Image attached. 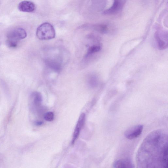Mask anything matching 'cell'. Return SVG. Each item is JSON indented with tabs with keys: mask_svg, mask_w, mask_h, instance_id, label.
Wrapping results in <instances>:
<instances>
[{
	"mask_svg": "<svg viewBox=\"0 0 168 168\" xmlns=\"http://www.w3.org/2000/svg\"><path fill=\"white\" fill-rule=\"evenodd\" d=\"M35 123L36 125L38 126H41L43 123V122L42 121L39 120L35 121Z\"/></svg>",
	"mask_w": 168,
	"mask_h": 168,
	"instance_id": "5bb4252c",
	"label": "cell"
},
{
	"mask_svg": "<svg viewBox=\"0 0 168 168\" xmlns=\"http://www.w3.org/2000/svg\"><path fill=\"white\" fill-rule=\"evenodd\" d=\"M143 126L138 125L130 128L126 131L125 135L126 138L132 140L139 137L142 132Z\"/></svg>",
	"mask_w": 168,
	"mask_h": 168,
	"instance_id": "3957f363",
	"label": "cell"
},
{
	"mask_svg": "<svg viewBox=\"0 0 168 168\" xmlns=\"http://www.w3.org/2000/svg\"><path fill=\"white\" fill-rule=\"evenodd\" d=\"M18 9L19 11L22 12L32 13L35 11L36 6L32 2L24 1L19 3Z\"/></svg>",
	"mask_w": 168,
	"mask_h": 168,
	"instance_id": "8992f818",
	"label": "cell"
},
{
	"mask_svg": "<svg viewBox=\"0 0 168 168\" xmlns=\"http://www.w3.org/2000/svg\"><path fill=\"white\" fill-rule=\"evenodd\" d=\"M36 36L40 40L52 39L55 37V30L53 26L49 23H44L37 29Z\"/></svg>",
	"mask_w": 168,
	"mask_h": 168,
	"instance_id": "6da1fadb",
	"label": "cell"
},
{
	"mask_svg": "<svg viewBox=\"0 0 168 168\" xmlns=\"http://www.w3.org/2000/svg\"><path fill=\"white\" fill-rule=\"evenodd\" d=\"M27 36L25 30L22 28H17L11 30L7 34L8 39L18 41L25 39Z\"/></svg>",
	"mask_w": 168,
	"mask_h": 168,
	"instance_id": "7a4b0ae2",
	"label": "cell"
},
{
	"mask_svg": "<svg viewBox=\"0 0 168 168\" xmlns=\"http://www.w3.org/2000/svg\"><path fill=\"white\" fill-rule=\"evenodd\" d=\"M0 45H1V42H0Z\"/></svg>",
	"mask_w": 168,
	"mask_h": 168,
	"instance_id": "9a60e30c",
	"label": "cell"
},
{
	"mask_svg": "<svg viewBox=\"0 0 168 168\" xmlns=\"http://www.w3.org/2000/svg\"><path fill=\"white\" fill-rule=\"evenodd\" d=\"M115 168H129L125 162L123 160H118L115 164Z\"/></svg>",
	"mask_w": 168,
	"mask_h": 168,
	"instance_id": "7c38bea8",
	"label": "cell"
},
{
	"mask_svg": "<svg viewBox=\"0 0 168 168\" xmlns=\"http://www.w3.org/2000/svg\"><path fill=\"white\" fill-rule=\"evenodd\" d=\"M155 38L157 42L158 46L160 50H164L167 48V43L164 42L162 39H161L158 33H156Z\"/></svg>",
	"mask_w": 168,
	"mask_h": 168,
	"instance_id": "52a82bcc",
	"label": "cell"
},
{
	"mask_svg": "<svg viewBox=\"0 0 168 168\" xmlns=\"http://www.w3.org/2000/svg\"><path fill=\"white\" fill-rule=\"evenodd\" d=\"M101 49V48L99 45H95L91 46L88 49L87 54L88 55L90 54L98 52L100 51Z\"/></svg>",
	"mask_w": 168,
	"mask_h": 168,
	"instance_id": "9c48e42d",
	"label": "cell"
},
{
	"mask_svg": "<svg viewBox=\"0 0 168 168\" xmlns=\"http://www.w3.org/2000/svg\"><path fill=\"white\" fill-rule=\"evenodd\" d=\"M54 114L51 112L46 113L43 115L44 118L48 122L52 121L54 119Z\"/></svg>",
	"mask_w": 168,
	"mask_h": 168,
	"instance_id": "8fae6325",
	"label": "cell"
},
{
	"mask_svg": "<svg viewBox=\"0 0 168 168\" xmlns=\"http://www.w3.org/2000/svg\"><path fill=\"white\" fill-rule=\"evenodd\" d=\"M96 29L99 32L102 33L106 32L108 29L107 26L105 25H100L97 26Z\"/></svg>",
	"mask_w": 168,
	"mask_h": 168,
	"instance_id": "4fadbf2b",
	"label": "cell"
},
{
	"mask_svg": "<svg viewBox=\"0 0 168 168\" xmlns=\"http://www.w3.org/2000/svg\"><path fill=\"white\" fill-rule=\"evenodd\" d=\"M6 44L8 48H15L18 46V41L14 40L7 39L6 41Z\"/></svg>",
	"mask_w": 168,
	"mask_h": 168,
	"instance_id": "30bf717a",
	"label": "cell"
},
{
	"mask_svg": "<svg viewBox=\"0 0 168 168\" xmlns=\"http://www.w3.org/2000/svg\"><path fill=\"white\" fill-rule=\"evenodd\" d=\"M85 114L84 113L80 115L77 122L75 129L74 131L73 137L72 140V144L75 143L76 140L79 136L80 131L85 123Z\"/></svg>",
	"mask_w": 168,
	"mask_h": 168,
	"instance_id": "277c9868",
	"label": "cell"
},
{
	"mask_svg": "<svg viewBox=\"0 0 168 168\" xmlns=\"http://www.w3.org/2000/svg\"><path fill=\"white\" fill-rule=\"evenodd\" d=\"M125 4L124 1H115L111 7L104 11L103 14L108 15L117 14L122 10Z\"/></svg>",
	"mask_w": 168,
	"mask_h": 168,
	"instance_id": "5b68a950",
	"label": "cell"
},
{
	"mask_svg": "<svg viewBox=\"0 0 168 168\" xmlns=\"http://www.w3.org/2000/svg\"><path fill=\"white\" fill-rule=\"evenodd\" d=\"M87 83L90 87L94 88L98 85V80L96 77L91 76L87 79Z\"/></svg>",
	"mask_w": 168,
	"mask_h": 168,
	"instance_id": "ba28073f",
	"label": "cell"
}]
</instances>
